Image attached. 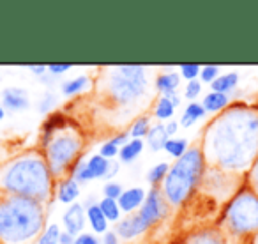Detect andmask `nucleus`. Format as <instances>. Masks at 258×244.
<instances>
[{
    "mask_svg": "<svg viewBox=\"0 0 258 244\" xmlns=\"http://www.w3.org/2000/svg\"><path fill=\"white\" fill-rule=\"evenodd\" d=\"M58 103V97L55 92H51V90H46V92L41 96V99L37 101V111H39L41 115H50L51 111H53V108L57 106Z\"/></svg>",
    "mask_w": 258,
    "mask_h": 244,
    "instance_id": "c85d7f7f",
    "label": "nucleus"
},
{
    "mask_svg": "<svg viewBox=\"0 0 258 244\" xmlns=\"http://www.w3.org/2000/svg\"><path fill=\"white\" fill-rule=\"evenodd\" d=\"M180 80L182 78H180L179 71H175V69H172V71H161L156 75L154 87L159 96L170 97V96H173V94H179Z\"/></svg>",
    "mask_w": 258,
    "mask_h": 244,
    "instance_id": "4468645a",
    "label": "nucleus"
},
{
    "mask_svg": "<svg viewBox=\"0 0 258 244\" xmlns=\"http://www.w3.org/2000/svg\"><path fill=\"white\" fill-rule=\"evenodd\" d=\"M120 161L118 159H110V163H108V170H106V175H104V182H108V180H115V177L120 173Z\"/></svg>",
    "mask_w": 258,
    "mask_h": 244,
    "instance_id": "4c0bfd02",
    "label": "nucleus"
},
{
    "mask_svg": "<svg viewBox=\"0 0 258 244\" xmlns=\"http://www.w3.org/2000/svg\"><path fill=\"white\" fill-rule=\"evenodd\" d=\"M83 149H85V137L82 130L73 126L71 122L55 131L50 142L41 149L55 182L69 177L75 163L83 158Z\"/></svg>",
    "mask_w": 258,
    "mask_h": 244,
    "instance_id": "0eeeda50",
    "label": "nucleus"
},
{
    "mask_svg": "<svg viewBox=\"0 0 258 244\" xmlns=\"http://www.w3.org/2000/svg\"><path fill=\"white\" fill-rule=\"evenodd\" d=\"M92 87V78L89 75H78L71 80H66L62 82L60 85V92L62 96L66 97H75V96H80L82 92L89 90Z\"/></svg>",
    "mask_w": 258,
    "mask_h": 244,
    "instance_id": "a211bd4d",
    "label": "nucleus"
},
{
    "mask_svg": "<svg viewBox=\"0 0 258 244\" xmlns=\"http://www.w3.org/2000/svg\"><path fill=\"white\" fill-rule=\"evenodd\" d=\"M200 69H202L200 64H195V62H187V64H180L179 75H180V78L187 80V82H193V80H198Z\"/></svg>",
    "mask_w": 258,
    "mask_h": 244,
    "instance_id": "2f4dec72",
    "label": "nucleus"
},
{
    "mask_svg": "<svg viewBox=\"0 0 258 244\" xmlns=\"http://www.w3.org/2000/svg\"><path fill=\"white\" fill-rule=\"evenodd\" d=\"M118 151H120V149H118L117 145H115L113 142L108 138V140H104L103 144L99 145V151H97V154L103 156L104 159H117Z\"/></svg>",
    "mask_w": 258,
    "mask_h": 244,
    "instance_id": "f704fd0d",
    "label": "nucleus"
},
{
    "mask_svg": "<svg viewBox=\"0 0 258 244\" xmlns=\"http://www.w3.org/2000/svg\"><path fill=\"white\" fill-rule=\"evenodd\" d=\"M205 170L207 163L200 145H191L182 158L170 165L168 173L159 188L170 207L179 209L193 198V195L200 190Z\"/></svg>",
    "mask_w": 258,
    "mask_h": 244,
    "instance_id": "20e7f679",
    "label": "nucleus"
},
{
    "mask_svg": "<svg viewBox=\"0 0 258 244\" xmlns=\"http://www.w3.org/2000/svg\"><path fill=\"white\" fill-rule=\"evenodd\" d=\"M172 212V207L168 205V202L165 200L161 190L159 188H151L145 195V200L142 204V207L137 211V214L140 216V219L145 223L149 230L156 228L159 223H163Z\"/></svg>",
    "mask_w": 258,
    "mask_h": 244,
    "instance_id": "6e6552de",
    "label": "nucleus"
},
{
    "mask_svg": "<svg viewBox=\"0 0 258 244\" xmlns=\"http://www.w3.org/2000/svg\"><path fill=\"white\" fill-rule=\"evenodd\" d=\"M204 90V85L200 83V80H193V82H187V85L184 87V97H186L189 103H193L195 99H198Z\"/></svg>",
    "mask_w": 258,
    "mask_h": 244,
    "instance_id": "72a5a7b5",
    "label": "nucleus"
},
{
    "mask_svg": "<svg viewBox=\"0 0 258 244\" xmlns=\"http://www.w3.org/2000/svg\"><path fill=\"white\" fill-rule=\"evenodd\" d=\"M62 225H64V232L71 233L73 237L80 235L85 232L87 218H85V207L80 202L68 205V209L62 214Z\"/></svg>",
    "mask_w": 258,
    "mask_h": 244,
    "instance_id": "9d476101",
    "label": "nucleus"
},
{
    "mask_svg": "<svg viewBox=\"0 0 258 244\" xmlns=\"http://www.w3.org/2000/svg\"><path fill=\"white\" fill-rule=\"evenodd\" d=\"M99 90L117 108H133L149 92V69L142 64H117L103 69Z\"/></svg>",
    "mask_w": 258,
    "mask_h": 244,
    "instance_id": "39448f33",
    "label": "nucleus"
},
{
    "mask_svg": "<svg viewBox=\"0 0 258 244\" xmlns=\"http://www.w3.org/2000/svg\"><path fill=\"white\" fill-rule=\"evenodd\" d=\"M60 233H62L60 226H58L57 223H51V225H46V228L43 230V233H41L36 242L37 244H58Z\"/></svg>",
    "mask_w": 258,
    "mask_h": 244,
    "instance_id": "c756f323",
    "label": "nucleus"
},
{
    "mask_svg": "<svg viewBox=\"0 0 258 244\" xmlns=\"http://www.w3.org/2000/svg\"><path fill=\"white\" fill-rule=\"evenodd\" d=\"M168 135H166V130H165V124L163 122H156L152 124L151 130H149L147 137H145V144L147 147L151 149L152 152H159L165 149V144L168 142Z\"/></svg>",
    "mask_w": 258,
    "mask_h": 244,
    "instance_id": "aec40b11",
    "label": "nucleus"
},
{
    "mask_svg": "<svg viewBox=\"0 0 258 244\" xmlns=\"http://www.w3.org/2000/svg\"><path fill=\"white\" fill-rule=\"evenodd\" d=\"M85 163H87V168H89L90 175L94 177V180H96V179H103L104 180V175H106L108 163H110V159H104L103 156H99L96 152V154L89 156V158L85 159Z\"/></svg>",
    "mask_w": 258,
    "mask_h": 244,
    "instance_id": "bb28decb",
    "label": "nucleus"
},
{
    "mask_svg": "<svg viewBox=\"0 0 258 244\" xmlns=\"http://www.w3.org/2000/svg\"><path fill=\"white\" fill-rule=\"evenodd\" d=\"M218 230L225 239L247 244L258 233V195L246 182L226 200L218 219Z\"/></svg>",
    "mask_w": 258,
    "mask_h": 244,
    "instance_id": "423d86ee",
    "label": "nucleus"
},
{
    "mask_svg": "<svg viewBox=\"0 0 258 244\" xmlns=\"http://www.w3.org/2000/svg\"><path fill=\"white\" fill-rule=\"evenodd\" d=\"M97 207L101 209V212L104 214V218L108 219V223H118L122 214L120 207H118V202L117 200H111V198H101L97 200Z\"/></svg>",
    "mask_w": 258,
    "mask_h": 244,
    "instance_id": "a878e982",
    "label": "nucleus"
},
{
    "mask_svg": "<svg viewBox=\"0 0 258 244\" xmlns=\"http://www.w3.org/2000/svg\"><path fill=\"white\" fill-rule=\"evenodd\" d=\"M219 75H221V68H219L218 64H204L200 69V75H198V80H200L202 85H204V83L211 85Z\"/></svg>",
    "mask_w": 258,
    "mask_h": 244,
    "instance_id": "7c9ffc66",
    "label": "nucleus"
},
{
    "mask_svg": "<svg viewBox=\"0 0 258 244\" xmlns=\"http://www.w3.org/2000/svg\"><path fill=\"white\" fill-rule=\"evenodd\" d=\"M0 191L48 204L55 197V179L39 149H30L0 163Z\"/></svg>",
    "mask_w": 258,
    "mask_h": 244,
    "instance_id": "f03ea898",
    "label": "nucleus"
},
{
    "mask_svg": "<svg viewBox=\"0 0 258 244\" xmlns=\"http://www.w3.org/2000/svg\"><path fill=\"white\" fill-rule=\"evenodd\" d=\"M46 228V204L0 191V244H32Z\"/></svg>",
    "mask_w": 258,
    "mask_h": 244,
    "instance_id": "7ed1b4c3",
    "label": "nucleus"
},
{
    "mask_svg": "<svg viewBox=\"0 0 258 244\" xmlns=\"http://www.w3.org/2000/svg\"><path fill=\"white\" fill-rule=\"evenodd\" d=\"M152 122H151V115H138L137 118H133V122L129 124L127 128V135L129 138H137V140H145L149 130H151Z\"/></svg>",
    "mask_w": 258,
    "mask_h": 244,
    "instance_id": "b1692460",
    "label": "nucleus"
},
{
    "mask_svg": "<svg viewBox=\"0 0 258 244\" xmlns=\"http://www.w3.org/2000/svg\"><path fill=\"white\" fill-rule=\"evenodd\" d=\"M110 140L113 142V144L117 145L118 149H120L122 145H124V144H127V142H129V135H127V131H120V133L113 135V137H111Z\"/></svg>",
    "mask_w": 258,
    "mask_h": 244,
    "instance_id": "a19ab883",
    "label": "nucleus"
},
{
    "mask_svg": "<svg viewBox=\"0 0 258 244\" xmlns=\"http://www.w3.org/2000/svg\"><path fill=\"white\" fill-rule=\"evenodd\" d=\"M205 115L207 113H205L204 106H202L198 101H193V103H187L186 106H184L182 113H180L179 124L182 128H186V130H189V128H193L198 120L205 118Z\"/></svg>",
    "mask_w": 258,
    "mask_h": 244,
    "instance_id": "4be33fe9",
    "label": "nucleus"
},
{
    "mask_svg": "<svg viewBox=\"0 0 258 244\" xmlns=\"http://www.w3.org/2000/svg\"><path fill=\"white\" fill-rule=\"evenodd\" d=\"M96 198H87V202L83 204V207H85V218H87V223H89L90 230H92V233H96V235H104V233L110 230V223H108V219L104 218V214L101 212V209L97 207V202H94Z\"/></svg>",
    "mask_w": 258,
    "mask_h": 244,
    "instance_id": "f8f14e48",
    "label": "nucleus"
},
{
    "mask_svg": "<svg viewBox=\"0 0 258 244\" xmlns=\"http://www.w3.org/2000/svg\"><path fill=\"white\" fill-rule=\"evenodd\" d=\"M4 118H6V110L2 108V104H0V122L4 120Z\"/></svg>",
    "mask_w": 258,
    "mask_h": 244,
    "instance_id": "49530a36",
    "label": "nucleus"
},
{
    "mask_svg": "<svg viewBox=\"0 0 258 244\" xmlns=\"http://www.w3.org/2000/svg\"><path fill=\"white\" fill-rule=\"evenodd\" d=\"M124 191V186H122L118 180H108L103 186V197L104 198H111V200H118V197Z\"/></svg>",
    "mask_w": 258,
    "mask_h": 244,
    "instance_id": "473e14b6",
    "label": "nucleus"
},
{
    "mask_svg": "<svg viewBox=\"0 0 258 244\" xmlns=\"http://www.w3.org/2000/svg\"><path fill=\"white\" fill-rule=\"evenodd\" d=\"M191 147L189 140L184 137H173V138H168V142L165 144V149L163 151L173 159H179L182 158L184 154L187 152V149Z\"/></svg>",
    "mask_w": 258,
    "mask_h": 244,
    "instance_id": "393cba45",
    "label": "nucleus"
},
{
    "mask_svg": "<svg viewBox=\"0 0 258 244\" xmlns=\"http://www.w3.org/2000/svg\"><path fill=\"white\" fill-rule=\"evenodd\" d=\"M101 244H120V239H118L117 233H115L113 230H108V232L103 235V240H101Z\"/></svg>",
    "mask_w": 258,
    "mask_h": 244,
    "instance_id": "37998d69",
    "label": "nucleus"
},
{
    "mask_svg": "<svg viewBox=\"0 0 258 244\" xmlns=\"http://www.w3.org/2000/svg\"><path fill=\"white\" fill-rule=\"evenodd\" d=\"M244 182H246L247 186H249L251 190L258 195V158L254 159L253 166H251L249 172L246 173V177H244Z\"/></svg>",
    "mask_w": 258,
    "mask_h": 244,
    "instance_id": "c9c22d12",
    "label": "nucleus"
},
{
    "mask_svg": "<svg viewBox=\"0 0 258 244\" xmlns=\"http://www.w3.org/2000/svg\"><path fill=\"white\" fill-rule=\"evenodd\" d=\"M80 193H82V188L76 180H73L71 177H66L55 182V198H57L60 204L71 205L75 202H78Z\"/></svg>",
    "mask_w": 258,
    "mask_h": 244,
    "instance_id": "2eb2a0df",
    "label": "nucleus"
},
{
    "mask_svg": "<svg viewBox=\"0 0 258 244\" xmlns=\"http://www.w3.org/2000/svg\"><path fill=\"white\" fill-rule=\"evenodd\" d=\"M73 244H101V240L97 239L96 233L92 232H82L80 235L75 237V242Z\"/></svg>",
    "mask_w": 258,
    "mask_h": 244,
    "instance_id": "58836bf2",
    "label": "nucleus"
},
{
    "mask_svg": "<svg viewBox=\"0 0 258 244\" xmlns=\"http://www.w3.org/2000/svg\"><path fill=\"white\" fill-rule=\"evenodd\" d=\"M2 108L6 111H23L30 108V97L23 87H6L2 90Z\"/></svg>",
    "mask_w": 258,
    "mask_h": 244,
    "instance_id": "9b49d317",
    "label": "nucleus"
},
{
    "mask_svg": "<svg viewBox=\"0 0 258 244\" xmlns=\"http://www.w3.org/2000/svg\"><path fill=\"white\" fill-rule=\"evenodd\" d=\"M145 195H147V190H144L140 186L124 188V191H122V195L117 200L122 214H133V212H137L142 207V204H144Z\"/></svg>",
    "mask_w": 258,
    "mask_h": 244,
    "instance_id": "ddd939ff",
    "label": "nucleus"
},
{
    "mask_svg": "<svg viewBox=\"0 0 258 244\" xmlns=\"http://www.w3.org/2000/svg\"><path fill=\"white\" fill-rule=\"evenodd\" d=\"M168 99L172 101V104H173V108H175V110L180 106V103H182V97H180V94H173V96H170Z\"/></svg>",
    "mask_w": 258,
    "mask_h": 244,
    "instance_id": "a18cd8bd",
    "label": "nucleus"
},
{
    "mask_svg": "<svg viewBox=\"0 0 258 244\" xmlns=\"http://www.w3.org/2000/svg\"><path fill=\"white\" fill-rule=\"evenodd\" d=\"M145 149V142L144 140H137V138H129L127 144H124L118 151V161L120 165H129V163H135L140 154Z\"/></svg>",
    "mask_w": 258,
    "mask_h": 244,
    "instance_id": "412c9836",
    "label": "nucleus"
},
{
    "mask_svg": "<svg viewBox=\"0 0 258 244\" xmlns=\"http://www.w3.org/2000/svg\"><path fill=\"white\" fill-rule=\"evenodd\" d=\"M27 69H29L32 75L39 76V78L48 73V66L46 64H29V66H27Z\"/></svg>",
    "mask_w": 258,
    "mask_h": 244,
    "instance_id": "79ce46f5",
    "label": "nucleus"
},
{
    "mask_svg": "<svg viewBox=\"0 0 258 244\" xmlns=\"http://www.w3.org/2000/svg\"><path fill=\"white\" fill-rule=\"evenodd\" d=\"M200 149L209 168L246 177L258 158V106L239 101L214 115L202 131Z\"/></svg>",
    "mask_w": 258,
    "mask_h": 244,
    "instance_id": "f257e3e1",
    "label": "nucleus"
},
{
    "mask_svg": "<svg viewBox=\"0 0 258 244\" xmlns=\"http://www.w3.org/2000/svg\"><path fill=\"white\" fill-rule=\"evenodd\" d=\"M168 170H170V163H166V161L156 163V165L145 173V180H147V184L151 188H161Z\"/></svg>",
    "mask_w": 258,
    "mask_h": 244,
    "instance_id": "cd10ccee",
    "label": "nucleus"
},
{
    "mask_svg": "<svg viewBox=\"0 0 258 244\" xmlns=\"http://www.w3.org/2000/svg\"><path fill=\"white\" fill-rule=\"evenodd\" d=\"M46 66H48V75H51L53 78L66 75V73L73 68V64H68V62H64V64H57V62H55V64H46Z\"/></svg>",
    "mask_w": 258,
    "mask_h": 244,
    "instance_id": "e433bc0d",
    "label": "nucleus"
},
{
    "mask_svg": "<svg viewBox=\"0 0 258 244\" xmlns=\"http://www.w3.org/2000/svg\"><path fill=\"white\" fill-rule=\"evenodd\" d=\"M200 104L204 106L205 113H212V115H219L226 110V108L232 104V96H226V94H219V92H207L204 96V99L200 101Z\"/></svg>",
    "mask_w": 258,
    "mask_h": 244,
    "instance_id": "dca6fc26",
    "label": "nucleus"
},
{
    "mask_svg": "<svg viewBox=\"0 0 258 244\" xmlns=\"http://www.w3.org/2000/svg\"><path fill=\"white\" fill-rule=\"evenodd\" d=\"M165 130H166V135H168L170 138L177 137V133H179V130H180L179 120H175V118H172V120H168V122H166V124H165Z\"/></svg>",
    "mask_w": 258,
    "mask_h": 244,
    "instance_id": "ea45409f",
    "label": "nucleus"
},
{
    "mask_svg": "<svg viewBox=\"0 0 258 244\" xmlns=\"http://www.w3.org/2000/svg\"><path fill=\"white\" fill-rule=\"evenodd\" d=\"M184 244H226V239L218 228H200L191 233Z\"/></svg>",
    "mask_w": 258,
    "mask_h": 244,
    "instance_id": "6ab92c4d",
    "label": "nucleus"
},
{
    "mask_svg": "<svg viewBox=\"0 0 258 244\" xmlns=\"http://www.w3.org/2000/svg\"><path fill=\"white\" fill-rule=\"evenodd\" d=\"M239 73L237 71H228V73H221L214 82L211 83V90L212 92H219V94H226V96H232V92H235L237 87H239Z\"/></svg>",
    "mask_w": 258,
    "mask_h": 244,
    "instance_id": "f3484780",
    "label": "nucleus"
},
{
    "mask_svg": "<svg viewBox=\"0 0 258 244\" xmlns=\"http://www.w3.org/2000/svg\"><path fill=\"white\" fill-rule=\"evenodd\" d=\"M73 242H75V237H73L71 233H68V232H64V230H62L60 239H58V244H73Z\"/></svg>",
    "mask_w": 258,
    "mask_h": 244,
    "instance_id": "c03bdc74",
    "label": "nucleus"
},
{
    "mask_svg": "<svg viewBox=\"0 0 258 244\" xmlns=\"http://www.w3.org/2000/svg\"><path fill=\"white\" fill-rule=\"evenodd\" d=\"M249 244H258V233L253 237V239H251V242H249Z\"/></svg>",
    "mask_w": 258,
    "mask_h": 244,
    "instance_id": "de8ad7c7",
    "label": "nucleus"
},
{
    "mask_svg": "<svg viewBox=\"0 0 258 244\" xmlns=\"http://www.w3.org/2000/svg\"><path fill=\"white\" fill-rule=\"evenodd\" d=\"M115 233L120 240L124 242H131V240L140 239L142 235L149 232V228L145 226V223L140 219V216L137 212L133 214H124L120 218V221L115 223Z\"/></svg>",
    "mask_w": 258,
    "mask_h": 244,
    "instance_id": "1a4fd4ad",
    "label": "nucleus"
},
{
    "mask_svg": "<svg viewBox=\"0 0 258 244\" xmlns=\"http://www.w3.org/2000/svg\"><path fill=\"white\" fill-rule=\"evenodd\" d=\"M151 115L156 118V122H163V124H166V122L172 120L173 115H175V108H173L172 101H170L168 97L159 96L158 99L154 101V104H152V113Z\"/></svg>",
    "mask_w": 258,
    "mask_h": 244,
    "instance_id": "5701e85b",
    "label": "nucleus"
}]
</instances>
